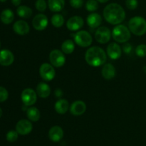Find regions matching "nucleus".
Masks as SVG:
<instances>
[{
    "label": "nucleus",
    "instance_id": "5",
    "mask_svg": "<svg viewBox=\"0 0 146 146\" xmlns=\"http://www.w3.org/2000/svg\"><path fill=\"white\" fill-rule=\"evenodd\" d=\"M75 43L81 47H88L92 44L93 38L91 34L88 31L81 30L76 33L74 35Z\"/></svg>",
    "mask_w": 146,
    "mask_h": 146
},
{
    "label": "nucleus",
    "instance_id": "24",
    "mask_svg": "<svg viewBox=\"0 0 146 146\" xmlns=\"http://www.w3.org/2000/svg\"><path fill=\"white\" fill-rule=\"evenodd\" d=\"M27 116L29 121L32 122H37L40 119L41 113L38 108L31 106L27 110Z\"/></svg>",
    "mask_w": 146,
    "mask_h": 146
},
{
    "label": "nucleus",
    "instance_id": "26",
    "mask_svg": "<svg viewBox=\"0 0 146 146\" xmlns=\"http://www.w3.org/2000/svg\"><path fill=\"white\" fill-rule=\"evenodd\" d=\"M75 49V44L71 39H66L61 44V51L66 54H71Z\"/></svg>",
    "mask_w": 146,
    "mask_h": 146
},
{
    "label": "nucleus",
    "instance_id": "23",
    "mask_svg": "<svg viewBox=\"0 0 146 146\" xmlns=\"http://www.w3.org/2000/svg\"><path fill=\"white\" fill-rule=\"evenodd\" d=\"M0 19L4 24H9L14 21V14L10 9H6L1 11L0 14Z\"/></svg>",
    "mask_w": 146,
    "mask_h": 146
},
{
    "label": "nucleus",
    "instance_id": "6",
    "mask_svg": "<svg viewBox=\"0 0 146 146\" xmlns=\"http://www.w3.org/2000/svg\"><path fill=\"white\" fill-rule=\"evenodd\" d=\"M66 56L61 50L54 49L49 54V61L51 65L56 68L62 67L66 63Z\"/></svg>",
    "mask_w": 146,
    "mask_h": 146
},
{
    "label": "nucleus",
    "instance_id": "16",
    "mask_svg": "<svg viewBox=\"0 0 146 146\" xmlns=\"http://www.w3.org/2000/svg\"><path fill=\"white\" fill-rule=\"evenodd\" d=\"M14 56L11 51L2 49L0 51V65L9 66L14 63Z\"/></svg>",
    "mask_w": 146,
    "mask_h": 146
},
{
    "label": "nucleus",
    "instance_id": "22",
    "mask_svg": "<svg viewBox=\"0 0 146 146\" xmlns=\"http://www.w3.org/2000/svg\"><path fill=\"white\" fill-rule=\"evenodd\" d=\"M48 6L51 11L59 12L65 6V0H48Z\"/></svg>",
    "mask_w": 146,
    "mask_h": 146
},
{
    "label": "nucleus",
    "instance_id": "1",
    "mask_svg": "<svg viewBox=\"0 0 146 146\" xmlns=\"http://www.w3.org/2000/svg\"><path fill=\"white\" fill-rule=\"evenodd\" d=\"M104 17L106 21L113 25H118L125 19V11L120 4L111 3L104 8Z\"/></svg>",
    "mask_w": 146,
    "mask_h": 146
},
{
    "label": "nucleus",
    "instance_id": "3",
    "mask_svg": "<svg viewBox=\"0 0 146 146\" xmlns=\"http://www.w3.org/2000/svg\"><path fill=\"white\" fill-rule=\"evenodd\" d=\"M128 28L134 35H144L146 33V20L139 16L133 17L128 21Z\"/></svg>",
    "mask_w": 146,
    "mask_h": 146
},
{
    "label": "nucleus",
    "instance_id": "32",
    "mask_svg": "<svg viewBox=\"0 0 146 146\" xmlns=\"http://www.w3.org/2000/svg\"><path fill=\"white\" fill-rule=\"evenodd\" d=\"M9 98V93L5 88L0 86V103L4 102Z\"/></svg>",
    "mask_w": 146,
    "mask_h": 146
},
{
    "label": "nucleus",
    "instance_id": "19",
    "mask_svg": "<svg viewBox=\"0 0 146 146\" xmlns=\"http://www.w3.org/2000/svg\"><path fill=\"white\" fill-rule=\"evenodd\" d=\"M101 74L106 80H111L116 75V70L113 64H106L101 70Z\"/></svg>",
    "mask_w": 146,
    "mask_h": 146
},
{
    "label": "nucleus",
    "instance_id": "37",
    "mask_svg": "<svg viewBox=\"0 0 146 146\" xmlns=\"http://www.w3.org/2000/svg\"><path fill=\"white\" fill-rule=\"evenodd\" d=\"M11 3L15 7H19V5L21 3V0H11Z\"/></svg>",
    "mask_w": 146,
    "mask_h": 146
},
{
    "label": "nucleus",
    "instance_id": "25",
    "mask_svg": "<svg viewBox=\"0 0 146 146\" xmlns=\"http://www.w3.org/2000/svg\"><path fill=\"white\" fill-rule=\"evenodd\" d=\"M17 13L18 16L23 19H28L32 16L33 11L30 7L27 6H19L17 9Z\"/></svg>",
    "mask_w": 146,
    "mask_h": 146
},
{
    "label": "nucleus",
    "instance_id": "11",
    "mask_svg": "<svg viewBox=\"0 0 146 146\" xmlns=\"http://www.w3.org/2000/svg\"><path fill=\"white\" fill-rule=\"evenodd\" d=\"M33 125L31 122L27 119H21L16 125V131L19 135H26L32 131Z\"/></svg>",
    "mask_w": 146,
    "mask_h": 146
},
{
    "label": "nucleus",
    "instance_id": "10",
    "mask_svg": "<svg viewBox=\"0 0 146 146\" xmlns=\"http://www.w3.org/2000/svg\"><path fill=\"white\" fill-rule=\"evenodd\" d=\"M48 24V17L43 14H36L32 20V26L37 31H43Z\"/></svg>",
    "mask_w": 146,
    "mask_h": 146
},
{
    "label": "nucleus",
    "instance_id": "4",
    "mask_svg": "<svg viewBox=\"0 0 146 146\" xmlns=\"http://www.w3.org/2000/svg\"><path fill=\"white\" fill-rule=\"evenodd\" d=\"M112 36L116 42L124 44L129 41L131 37L129 28L123 24H118L113 29Z\"/></svg>",
    "mask_w": 146,
    "mask_h": 146
},
{
    "label": "nucleus",
    "instance_id": "33",
    "mask_svg": "<svg viewBox=\"0 0 146 146\" xmlns=\"http://www.w3.org/2000/svg\"><path fill=\"white\" fill-rule=\"evenodd\" d=\"M125 4L128 9L134 10L138 7V0H126Z\"/></svg>",
    "mask_w": 146,
    "mask_h": 146
},
{
    "label": "nucleus",
    "instance_id": "14",
    "mask_svg": "<svg viewBox=\"0 0 146 146\" xmlns=\"http://www.w3.org/2000/svg\"><path fill=\"white\" fill-rule=\"evenodd\" d=\"M70 112L72 115L78 116L81 115L86 111V104L83 101L78 100L73 103L69 108Z\"/></svg>",
    "mask_w": 146,
    "mask_h": 146
},
{
    "label": "nucleus",
    "instance_id": "18",
    "mask_svg": "<svg viewBox=\"0 0 146 146\" xmlns=\"http://www.w3.org/2000/svg\"><path fill=\"white\" fill-rule=\"evenodd\" d=\"M87 24L91 28H98L102 23V17L98 13L93 12L87 17Z\"/></svg>",
    "mask_w": 146,
    "mask_h": 146
},
{
    "label": "nucleus",
    "instance_id": "34",
    "mask_svg": "<svg viewBox=\"0 0 146 146\" xmlns=\"http://www.w3.org/2000/svg\"><path fill=\"white\" fill-rule=\"evenodd\" d=\"M70 4L74 9L81 8L84 5V0H70Z\"/></svg>",
    "mask_w": 146,
    "mask_h": 146
},
{
    "label": "nucleus",
    "instance_id": "15",
    "mask_svg": "<svg viewBox=\"0 0 146 146\" xmlns=\"http://www.w3.org/2000/svg\"><path fill=\"white\" fill-rule=\"evenodd\" d=\"M13 30L18 35L24 36L29 34L30 31V27L27 21L19 20L16 21L13 25Z\"/></svg>",
    "mask_w": 146,
    "mask_h": 146
},
{
    "label": "nucleus",
    "instance_id": "28",
    "mask_svg": "<svg viewBox=\"0 0 146 146\" xmlns=\"http://www.w3.org/2000/svg\"><path fill=\"white\" fill-rule=\"evenodd\" d=\"M86 9L90 12H94L98 9V3L97 0H88L86 3Z\"/></svg>",
    "mask_w": 146,
    "mask_h": 146
},
{
    "label": "nucleus",
    "instance_id": "35",
    "mask_svg": "<svg viewBox=\"0 0 146 146\" xmlns=\"http://www.w3.org/2000/svg\"><path fill=\"white\" fill-rule=\"evenodd\" d=\"M132 46L131 45V44L129 43H124V44L123 45L122 50L123 51L124 53L128 54L132 51Z\"/></svg>",
    "mask_w": 146,
    "mask_h": 146
},
{
    "label": "nucleus",
    "instance_id": "27",
    "mask_svg": "<svg viewBox=\"0 0 146 146\" xmlns=\"http://www.w3.org/2000/svg\"><path fill=\"white\" fill-rule=\"evenodd\" d=\"M51 21L52 25L54 26L56 28H60L62 27L64 24V17L61 14H55L52 16L51 19Z\"/></svg>",
    "mask_w": 146,
    "mask_h": 146
},
{
    "label": "nucleus",
    "instance_id": "41",
    "mask_svg": "<svg viewBox=\"0 0 146 146\" xmlns=\"http://www.w3.org/2000/svg\"><path fill=\"white\" fill-rule=\"evenodd\" d=\"M0 48H1V41H0Z\"/></svg>",
    "mask_w": 146,
    "mask_h": 146
},
{
    "label": "nucleus",
    "instance_id": "7",
    "mask_svg": "<svg viewBox=\"0 0 146 146\" xmlns=\"http://www.w3.org/2000/svg\"><path fill=\"white\" fill-rule=\"evenodd\" d=\"M39 74L41 78L44 81H52L56 76V71L54 66L48 63H44L41 64L39 68Z\"/></svg>",
    "mask_w": 146,
    "mask_h": 146
},
{
    "label": "nucleus",
    "instance_id": "30",
    "mask_svg": "<svg viewBox=\"0 0 146 146\" xmlns=\"http://www.w3.org/2000/svg\"><path fill=\"white\" fill-rule=\"evenodd\" d=\"M36 9L40 12H44L46 9L47 4L45 0H36L35 3Z\"/></svg>",
    "mask_w": 146,
    "mask_h": 146
},
{
    "label": "nucleus",
    "instance_id": "17",
    "mask_svg": "<svg viewBox=\"0 0 146 146\" xmlns=\"http://www.w3.org/2000/svg\"><path fill=\"white\" fill-rule=\"evenodd\" d=\"M64 137V131L58 125H54L48 131V138L53 142H59Z\"/></svg>",
    "mask_w": 146,
    "mask_h": 146
},
{
    "label": "nucleus",
    "instance_id": "40",
    "mask_svg": "<svg viewBox=\"0 0 146 146\" xmlns=\"http://www.w3.org/2000/svg\"><path fill=\"white\" fill-rule=\"evenodd\" d=\"M6 1H7V0H0V1H1V2H5Z\"/></svg>",
    "mask_w": 146,
    "mask_h": 146
},
{
    "label": "nucleus",
    "instance_id": "9",
    "mask_svg": "<svg viewBox=\"0 0 146 146\" xmlns=\"http://www.w3.org/2000/svg\"><path fill=\"white\" fill-rule=\"evenodd\" d=\"M112 36L109 29L106 27H99L95 33V38L99 44H107Z\"/></svg>",
    "mask_w": 146,
    "mask_h": 146
},
{
    "label": "nucleus",
    "instance_id": "8",
    "mask_svg": "<svg viewBox=\"0 0 146 146\" xmlns=\"http://www.w3.org/2000/svg\"><path fill=\"white\" fill-rule=\"evenodd\" d=\"M37 94L34 89L30 88H25L21 92V99L26 106H32L37 101Z\"/></svg>",
    "mask_w": 146,
    "mask_h": 146
},
{
    "label": "nucleus",
    "instance_id": "20",
    "mask_svg": "<svg viewBox=\"0 0 146 146\" xmlns=\"http://www.w3.org/2000/svg\"><path fill=\"white\" fill-rule=\"evenodd\" d=\"M37 95L42 98H46L51 94V87L45 82H41L36 86Z\"/></svg>",
    "mask_w": 146,
    "mask_h": 146
},
{
    "label": "nucleus",
    "instance_id": "38",
    "mask_svg": "<svg viewBox=\"0 0 146 146\" xmlns=\"http://www.w3.org/2000/svg\"><path fill=\"white\" fill-rule=\"evenodd\" d=\"M97 1L100 3H106L107 1H109V0H97Z\"/></svg>",
    "mask_w": 146,
    "mask_h": 146
},
{
    "label": "nucleus",
    "instance_id": "2",
    "mask_svg": "<svg viewBox=\"0 0 146 146\" xmlns=\"http://www.w3.org/2000/svg\"><path fill=\"white\" fill-rule=\"evenodd\" d=\"M85 60L87 64L91 66H101L106 64L107 60V54L101 47H90L85 54Z\"/></svg>",
    "mask_w": 146,
    "mask_h": 146
},
{
    "label": "nucleus",
    "instance_id": "36",
    "mask_svg": "<svg viewBox=\"0 0 146 146\" xmlns=\"http://www.w3.org/2000/svg\"><path fill=\"white\" fill-rule=\"evenodd\" d=\"M54 94H55V96L56 97V98H61L63 96V91H61V89H60V88H57V89H56Z\"/></svg>",
    "mask_w": 146,
    "mask_h": 146
},
{
    "label": "nucleus",
    "instance_id": "31",
    "mask_svg": "<svg viewBox=\"0 0 146 146\" xmlns=\"http://www.w3.org/2000/svg\"><path fill=\"white\" fill-rule=\"evenodd\" d=\"M135 54L139 57L146 56V44H140L135 48Z\"/></svg>",
    "mask_w": 146,
    "mask_h": 146
},
{
    "label": "nucleus",
    "instance_id": "29",
    "mask_svg": "<svg viewBox=\"0 0 146 146\" xmlns=\"http://www.w3.org/2000/svg\"><path fill=\"white\" fill-rule=\"evenodd\" d=\"M19 133L17 131H9L6 135V138L7 141L10 143H14L17 141L18 139Z\"/></svg>",
    "mask_w": 146,
    "mask_h": 146
},
{
    "label": "nucleus",
    "instance_id": "21",
    "mask_svg": "<svg viewBox=\"0 0 146 146\" xmlns=\"http://www.w3.org/2000/svg\"><path fill=\"white\" fill-rule=\"evenodd\" d=\"M69 108L70 106L68 101L66 99H64V98H60V99H58L55 103V105H54L55 111L58 114H61V115L65 114L68 111V110L69 109Z\"/></svg>",
    "mask_w": 146,
    "mask_h": 146
},
{
    "label": "nucleus",
    "instance_id": "39",
    "mask_svg": "<svg viewBox=\"0 0 146 146\" xmlns=\"http://www.w3.org/2000/svg\"><path fill=\"white\" fill-rule=\"evenodd\" d=\"M1 115H2V110H1V108H0V118L1 117Z\"/></svg>",
    "mask_w": 146,
    "mask_h": 146
},
{
    "label": "nucleus",
    "instance_id": "12",
    "mask_svg": "<svg viewBox=\"0 0 146 146\" xmlns=\"http://www.w3.org/2000/svg\"><path fill=\"white\" fill-rule=\"evenodd\" d=\"M84 19L79 16H74L66 21V27L71 31H78L84 27Z\"/></svg>",
    "mask_w": 146,
    "mask_h": 146
},
{
    "label": "nucleus",
    "instance_id": "13",
    "mask_svg": "<svg viewBox=\"0 0 146 146\" xmlns=\"http://www.w3.org/2000/svg\"><path fill=\"white\" fill-rule=\"evenodd\" d=\"M106 54L111 59L116 60L121 56L122 49L119 44L117 43H111L106 48Z\"/></svg>",
    "mask_w": 146,
    "mask_h": 146
}]
</instances>
